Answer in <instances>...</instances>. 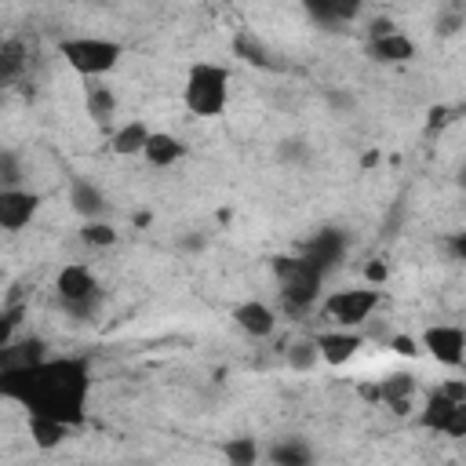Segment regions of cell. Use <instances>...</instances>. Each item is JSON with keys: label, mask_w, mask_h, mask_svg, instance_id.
<instances>
[{"label": "cell", "mask_w": 466, "mask_h": 466, "mask_svg": "<svg viewBox=\"0 0 466 466\" xmlns=\"http://www.w3.org/2000/svg\"><path fill=\"white\" fill-rule=\"evenodd\" d=\"M87 386H91V371L87 360L80 357H58L18 371H0V397L18 400L29 415H51L69 426L84 422Z\"/></svg>", "instance_id": "cell-1"}, {"label": "cell", "mask_w": 466, "mask_h": 466, "mask_svg": "<svg viewBox=\"0 0 466 466\" xmlns=\"http://www.w3.org/2000/svg\"><path fill=\"white\" fill-rule=\"evenodd\" d=\"M229 98V73L215 62H197L186 76V106L197 116H218Z\"/></svg>", "instance_id": "cell-2"}, {"label": "cell", "mask_w": 466, "mask_h": 466, "mask_svg": "<svg viewBox=\"0 0 466 466\" xmlns=\"http://www.w3.org/2000/svg\"><path fill=\"white\" fill-rule=\"evenodd\" d=\"M273 269H277V280H280V299L288 309H309L317 302V291H320V269L306 258V255H295V258H273Z\"/></svg>", "instance_id": "cell-3"}, {"label": "cell", "mask_w": 466, "mask_h": 466, "mask_svg": "<svg viewBox=\"0 0 466 466\" xmlns=\"http://www.w3.org/2000/svg\"><path fill=\"white\" fill-rule=\"evenodd\" d=\"M58 55L80 76H102L120 62V44L102 36H69V40H58Z\"/></svg>", "instance_id": "cell-4"}, {"label": "cell", "mask_w": 466, "mask_h": 466, "mask_svg": "<svg viewBox=\"0 0 466 466\" xmlns=\"http://www.w3.org/2000/svg\"><path fill=\"white\" fill-rule=\"evenodd\" d=\"M379 306V291L371 288H350V291H335L324 299V313L331 320H339L342 328H353L360 320H368V313Z\"/></svg>", "instance_id": "cell-5"}, {"label": "cell", "mask_w": 466, "mask_h": 466, "mask_svg": "<svg viewBox=\"0 0 466 466\" xmlns=\"http://www.w3.org/2000/svg\"><path fill=\"white\" fill-rule=\"evenodd\" d=\"M422 350H426L437 364L455 368V364H462V357H466V331L455 328V324H433V328H426V335H422Z\"/></svg>", "instance_id": "cell-6"}, {"label": "cell", "mask_w": 466, "mask_h": 466, "mask_svg": "<svg viewBox=\"0 0 466 466\" xmlns=\"http://www.w3.org/2000/svg\"><path fill=\"white\" fill-rule=\"evenodd\" d=\"M36 208H40V197L36 193H29V189H0V226L4 229H22V226H29L33 222V215H36Z\"/></svg>", "instance_id": "cell-7"}, {"label": "cell", "mask_w": 466, "mask_h": 466, "mask_svg": "<svg viewBox=\"0 0 466 466\" xmlns=\"http://www.w3.org/2000/svg\"><path fill=\"white\" fill-rule=\"evenodd\" d=\"M47 360V342L40 335H29V339H11L7 346H0V371H18V368H33Z\"/></svg>", "instance_id": "cell-8"}, {"label": "cell", "mask_w": 466, "mask_h": 466, "mask_svg": "<svg viewBox=\"0 0 466 466\" xmlns=\"http://www.w3.org/2000/svg\"><path fill=\"white\" fill-rule=\"evenodd\" d=\"M317 346H320V360H328L331 368H342V364L353 360V353L364 346V339L357 331L342 328V331H320L317 335Z\"/></svg>", "instance_id": "cell-9"}, {"label": "cell", "mask_w": 466, "mask_h": 466, "mask_svg": "<svg viewBox=\"0 0 466 466\" xmlns=\"http://www.w3.org/2000/svg\"><path fill=\"white\" fill-rule=\"evenodd\" d=\"M55 288H58V302H73V299H87V295L102 291V288H98V280H95V273H91L87 266H80V262L62 266V269H58Z\"/></svg>", "instance_id": "cell-10"}, {"label": "cell", "mask_w": 466, "mask_h": 466, "mask_svg": "<svg viewBox=\"0 0 466 466\" xmlns=\"http://www.w3.org/2000/svg\"><path fill=\"white\" fill-rule=\"evenodd\" d=\"M233 320H237V328H240L244 335H251V339H266V335H273V328H277V313H273L266 302H258V299L240 302V306L233 309Z\"/></svg>", "instance_id": "cell-11"}, {"label": "cell", "mask_w": 466, "mask_h": 466, "mask_svg": "<svg viewBox=\"0 0 466 466\" xmlns=\"http://www.w3.org/2000/svg\"><path fill=\"white\" fill-rule=\"evenodd\" d=\"M342 251H346V237H342L339 229H331V226H328V229H320V233L306 244V251H302V255H306L320 273H328V269L342 258Z\"/></svg>", "instance_id": "cell-12"}, {"label": "cell", "mask_w": 466, "mask_h": 466, "mask_svg": "<svg viewBox=\"0 0 466 466\" xmlns=\"http://www.w3.org/2000/svg\"><path fill=\"white\" fill-rule=\"evenodd\" d=\"M306 7V15L320 25H342V22H353L357 11L364 7V0H299Z\"/></svg>", "instance_id": "cell-13"}, {"label": "cell", "mask_w": 466, "mask_h": 466, "mask_svg": "<svg viewBox=\"0 0 466 466\" xmlns=\"http://www.w3.org/2000/svg\"><path fill=\"white\" fill-rule=\"evenodd\" d=\"M368 51L375 62H386V66H400V62H411L415 58V44L404 36V33H386V36H375L368 40Z\"/></svg>", "instance_id": "cell-14"}, {"label": "cell", "mask_w": 466, "mask_h": 466, "mask_svg": "<svg viewBox=\"0 0 466 466\" xmlns=\"http://www.w3.org/2000/svg\"><path fill=\"white\" fill-rule=\"evenodd\" d=\"M69 208H73L80 218H98V215L106 211V197H102V189H98L95 182L73 178V186H69Z\"/></svg>", "instance_id": "cell-15"}, {"label": "cell", "mask_w": 466, "mask_h": 466, "mask_svg": "<svg viewBox=\"0 0 466 466\" xmlns=\"http://www.w3.org/2000/svg\"><path fill=\"white\" fill-rule=\"evenodd\" d=\"M182 153H186L182 138H175V135H167V131H153L149 142H146V149H142V157H146L153 167H167V164L182 160Z\"/></svg>", "instance_id": "cell-16"}, {"label": "cell", "mask_w": 466, "mask_h": 466, "mask_svg": "<svg viewBox=\"0 0 466 466\" xmlns=\"http://www.w3.org/2000/svg\"><path fill=\"white\" fill-rule=\"evenodd\" d=\"M364 393H368L371 400H382V404L390 408L393 400H411V393H415V379H411L408 371H393V375H386L382 382L368 386Z\"/></svg>", "instance_id": "cell-17"}, {"label": "cell", "mask_w": 466, "mask_h": 466, "mask_svg": "<svg viewBox=\"0 0 466 466\" xmlns=\"http://www.w3.org/2000/svg\"><path fill=\"white\" fill-rule=\"evenodd\" d=\"M149 135H153V131H149L142 120H127V124H120V127L113 131L109 149H113V153H120V157H135V153H142V149H146Z\"/></svg>", "instance_id": "cell-18"}, {"label": "cell", "mask_w": 466, "mask_h": 466, "mask_svg": "<svg viewBox=\"0 0 466 466\" xmlns=\"http://www.w3.org/2000/svg\"><path fill=\"white\" fill-rule=\"evenodd\" d=\"M69 422H62V419H51V415H29V437H33V444L36 448H58L66 437H69Z\"/></svg>", "instance_id": "cell-19"}, {"label": "cell", "mask_w": 466, "mask_h": 466, "mask_svg": "<svg viewBox=\"0 0 466 466\" xmlns=\"http://www.w3.org/2000/svg\"><path fill=\"white\" fill-rule=\"evenodd\" d=\"M266 455H269L273 466H306V462H313V448L302 437H284Z\"/></svg>", "instance_id": "cell-20"}, {"label": "cell", "mask_w": 466, "mask_h": 466, "mask_svg": "<svg viewBox=\"0 0 466 466\" xmlns=\"http://www.w3.org/2000/svg\"><path fill=\"white\" fill-rule=\"evenodd\" d=\"M455 404H459V400H451V397L437 386V390L426 397V408L419 411V422H422L426 430H441V433H444V422H448V415H451Z\"/></svg>", "instance_id": "cell-21"}, {"label": "cell", "mask_w": 466, "mask_h": 466, "mask_svg": "<svg viewBox=\"0 0 466 466\" xmlns=\"http://www.w3.org/2000/svg\"><path fill=\"white\" fill-rule=\"evenodd\" d=\"M113 113H116V95L102 84H91L87 87V116H95L98 124H109Z\"/></svg>", "instance_id": "cell-22"}, {"label": "cell", "mask_w": 466, "mask_h": 466, "mask_svg": "<svg viewBox=\"0 0 466 466\" xmlns=\"http://www.w3.org/2000/svg\"><path fill=\"white\" fill-rule=\"evenodd\" d=\"M233 51H237V58H244V62H251V66H266V69L277 66V62L269 58V51H266L255 36H248V33H240V36L233 40Z\"/></svg>", "instance_id": "cell-23"}, {"label": "cell", "mask_w": 466, "mask_h": 466, "mask_svg": "<svg viewBox=\"0 0 466 466\" xmlns=\"http://www.w3.org/2000/svg\"><path fill=\"white\" fill-rule=\"evenodd\" d=\"M317 360H320V346H317V339H299V342L288 346V364H291L295 371H309Z\"/></svg>", "instance_id": "cell-24"}, {"label": "cell", "mask_w": 466, "mask_h": 466, "mask_svg": "<svg viewBox=\"0 0 466 466\" xmlns=\"http://www.w3.org/2000/svg\"><path fill=\"white\" fill-rule=\"evenodd\" d=\"M80 240L91 244V248H113L116 244V229L102 218H84V229H80Z\"/></svg>", "instance_id": "cell-25"}, {"label": "cell", "mask_w": 466, "mask_h": 466, "mask_svg": "<svg viewBox=\"0 0 466 466\" xmlns=\"http://www.w3.org/2000/svg\"><path fill=\"white\" fill-rule=\"evenodd\" d=\"M222 455H226L233 466H255V459H258V444H255L251 437H233V441L222 444Z\"/></svg>", "instance_id": "cell-26"}, {"label": "cell", "mask_w": 466, "mask_h": 466, "mask_svg": "<svg viewBox=\"0 0 466 466\" xmlns=\"http://www.w3.org/2000/svg\"><path fill=\"white\" fill-rule=\"evenodd\" d=\"M98 306H102V291H95V295H87V299H73V302H62V309H66L73 320H91V317L98 313Z\"/></svg>", "instance_id": "cell-27"}, {"label": "cell", "mask_w": 466, "mask_h": 466, "mask_svg": "<svg viewBox=\"0 0 466 466\" xmlns=\"http://www.w3.org/2000/svg\"><path fill=\"white\" fill-rule=\"evenodd\" d=\"M18 69H22V44L18 40H7L4 44V55H0V73H4V80H15Z\"/></svg>", "instance_id": "cell-28"}, {"label": "cell", "mask_w": 466, "mask_h": 466, "mask_svg": "<svg viewBox=\"0 0 466 466\" xmlns=\"http://www.w3.org/2000/svg\"><path fill=\"white\" fill-rule=\"evenodd\" d=\"M18 178H22L18 157H15L11 149H4V153H0V182H4V189H15V186H18Z\"/></svg>", "instance_id": "cell-29"}, {"label": "cell", "mask_w": 466, "mask_h": 466, "mask_svg": "<svg viewBox=\"0 0 466 466\" xmlns=\"http://www.w3.org/2000/svg\"><path fill=\"white\" fill-rule=\"evenodd\" d=\"M444 433H448V437H466V400H459V404L451 408V415H448V422H444Z\"/></svg>", "instance_id": "cell-30"}, {"label": "cell", "mask_w": 466, "mask_h": 466, "mask_svg": "<svg viewBox=\"0 0 466 466\" xmlns=\"http://www.w3.org/2000/svg\"><path fill=\"white\" fill-rule=\"evenodd\" d=\"M280 160H288V164H299V160H306V142H299V138H288V142H280Z\"/></svg>", "instance_id": "cell-31"}, {"label": "cell", "mask_w": 466, "mask_h": 466, "mask_svg": "<svg viewBox=\"0 0 466 466\" xmlns=\"http://www.w3.org/2000/svg\"><path fill=\"white\" fill-rule=\"evenodd\" d=\"M390 346H393V353H400V357H419V353H422V350H419V342H415L411 335H397Z\"/></svg>", "instance_id": "cell-32"}, {"label": "cell", "mask_w": 466, "mask_h": 466, "mask_svg": "<svg viewBox=\"0 0 466 466\" xmlns=\"http://www.w3.org/2000/svg\"><path fill=\"white\" fill-rule=\"evenodd\" d=\"M386 273H390V269H386V262H379V258L364 266V277H368L371 284H382V280H386Z\"/></svg>", "instance_id": "cell-33"}, {"label": "cell", "mask_w": 466, "mask_h": 466, "mask_svg": "<svg viewBox=\"0 0 466 466\" xmlns=\"http://www.w3.org/2000/svg\"><path fill=\"white\" fill-rule=\"evenodd\" d=\"M448 251H451L459 262H466V229H462V233H455V237L448 240Z\"/></svg>", "instance_id": "cell-34"}, {"label": "cell", "mask_w": 466, "mask_h": 466, "mask_svg": "<svg viewBox=\"0 0 466 466\" xmlns=\"http://www.w3.org/2000/svg\"><path fill=\"white\" fill-rule=\"evenodd\" d=\"M441 390H444L451 400H466V382H462V379H451V382H444Z\"/></svg>", "instance_id": "cell-35"}, {"label": "cell", "mask_w": 466, "mask_h": 466, "mask_svg": "<svg viewBox=\"0 0 466 466\" xmlns=\"http://www.w3.org/2000/svg\"><path fill=\"white\" fill-rule=\"evenodd\" d=\"M459 25H462V15H444V18L437 22V29H441L444 36H451V33H455Z\"/></svg>", "instance_id": "cell-36"}, {"label": "cell", "mask_w": 466, "mask_h": 466, "mask_svg": "<svg viewBox=\"0 0 466 466\" xmlns=\"http://www.w3.org/2000/svg\"><path fill=\"white\" fill-rule=\"evenodd\" d=\"M393 29H397V25H393L390 18H375V22H371V33H368V40H375V36H386V33H393Z\"/></svg>", "instance_id": "cell-37"}, {"label": "cell", "mask_w": 466, "mask_h": 466, "mask_svg": "<svg viewBox=\"0 0 466 466\" xmlns=\"http://www.w3.org/2000/svg\"><path fill=\"white\" fill-rule=\"evenodd\" d=\"M186 248H204V237H186Z\"/></svg>", "instance_id": "cell-38"}, {"label": "cell", "mask_w": 466, "mask_h": 466, "mask_svg": "<svg viewBox=\"0 0 466 466\" xmlns=\"http://www.w3.org/2000/svg\"><path fill=\"white\" fill-rule=\"evenodd\" d=\"M455 182H459V186H462V189H466V164H462V167H459V175H455Z\"/></svg>", "instance_id": "cell-39"}]
</instances>
